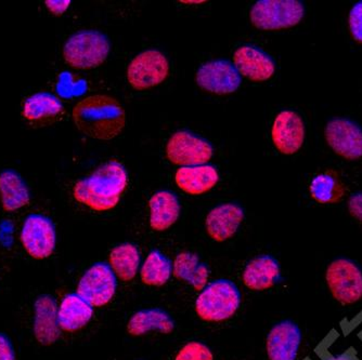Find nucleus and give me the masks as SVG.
Instances as JSON below:
<instances>
[{
	"label": "nucleus",
	"instance_id": "f257e3e1",
	"mask_svg": "<svg viewBox=\"0 0 362 360\" xmlns=\"http://www.w3.org/2000/svg\"><path fill=\"white\" fill-rule=\"evenodd\" d=\"M73 120L77 129L95 140L117 138L126 125L125 109L109 95H91L75 105Z\"/></svg>",
	"mask_w": 362,
	"mask_h": 360
},
{
	"label": "nucleus",
	"instance_id": "f03ea898",
	"mask_svg": "<svg viewBox=\"0 0 362 360\" xmlns=\"http://www.w3.org/2000/svg\"><path fill=\"white\" fill-rule=\"evenodd\" d=\"M127 184V171L123 164L111 160L99 167L88 178L79 180L73 188V195L88 208L105 212L117 207Z\"/></svg>",
	"mask_w": 362,
	"mask_h": 360
},
{
	"label": "nucleus",
	"instance_id": "7ed1b4c3",
	"mask_svg": "<svg viewBox=\"0 0 362 360\" xmlns=\"http://www.w3.org/2000/svg\"><path fill=\"white\" fill-rule=\"evenodd\" d=\"M241 294L231 280H214L206 284L195 302V312L202 320L219 323L231 318L239 310Z\"/></svg>",
	"mask_w": 362,
	"mask_h": 360
},
{
	"label": "nucleus",
	"instance_id": "20e7f679",
	"mask_svg": "<svg viewBox=\"0 0 362 360\" xmlns=\"http://www.w3.org/2000/svg\"><path fill=\"white\" fill-rule=\"evenodd\" d=\"M110 50L111 44L105 34L98 30H81L65 42L63 58L77 70H93L105 62Z\"/></svg>",
	"mask_w": 362,
	"mask_h": 360
},
{
	"label": "nucleus",
	"instance_id": "39448f33",
	"mask_svg": "<svg viewBox=\"0 0 362 360\" xmlns=\"http://www.w3.org/2000/svg\"><path fill=\"white\" fill-rule=\"evenodd\" d=\"M304 14L300 0H259L252 7L250 19L258 30H280L298 25Z\"/></svg>",
	"mask_w": 362,
	"mask_h": 360
},
{
	"label": "nucleus",
	"instance_id": "423d86ee",
	"mask_svg": "<svg viewBox=\"0 0 362 360\" xmlns=\"http://www.w3.org/2000/svg\"><path fill=\"white\" fill-rule=\"evenodd\" d=\"M333 298L343 305L355 304L362 299V270L349 259H337L325 274Z\"/></svg>",
	"mask_w": 362,
	"mask_h": 360
},
{
	"label": "nucleus",
	"instance_id": "0eeeda50",
	"mask_svg": "<svg viewBox=\"0 0 362 360\" xmlns=\"http://www.w3.org/2000/svg\"><path fill=\"white\" fill-rule=\"evenodd\" d=\"M170 75V62L158 50H146L138 54L128 65L127 79L135 90L154 88Z\"/></svg>",
	"mask_w": 362,
	"mask_h": 360
},
{
	"label": "nucleus",
	"instance_id": "6e6552de",
	"mask_svg": "<svg viewBox=\"0 0 362 360\" xmlns=\"http://www.w3.org/2000/svg\"><path fill=\"white\" fill-rule=\"evenodd\" d=\"M213 154V146L207 140L187 130L173 134L166 145L168 160L180 168L207 164Z\"/></svg>",
	"mask_w": 362,
	"mask_h": 360
},
{
	"label": "nucleus",
	"instance_id": "1a4fd4ad",
	"mask_svg": "<svg viewBox=\"0 0 362 360\" xmlns=\"http://www.w3.org/2000/svg\"><path fill=\"white\" fill-rule=\"evenodd\" d=\"M117 276L107 263H95L81 276L77 294L93 307H103L117 292Z\"/></svg>",
	"mask_w": 362,
	"mask_h": 360
},
{
	"label": "nucleus",
	"instance_id": "9d476101",
	"mask_svg": "<svg viewBox=\"0 0 362 360\" xmlns=\"http://www.w3.org/2000/svg\"><path fill=\"white\" fill-rule=\"evenodd\" d=\"M24 249L32 258L44 260L56 249V227L54 222L45 215H30L24 221L21 231Z\"/></svg>",
	"mask_w": 362,
	"mask_h": 360
},
{
	"label": "nucleus",
	"instance_id": "9b49d317",
	"mask_svg": "<svg viewBox=\"0 0 362 360\" xmlns=\"http://www.w3.org/2000/svg\"><path fill=\"white\" fill-rule=\"evenodd\" d=\"M197 85L214 95H226L235 92L241 85V75L233 63L213 60L204 63L195 75Z\"/></svg>",
	"mask_w": 362,
	"mask_h": 360
},
{
	"label": "nucleus",
	"instance_id": "f8f14e48",
	"mask_svg": "<svg viewBox=\"0 0 362 360\" xmlns=\"http://www.w3.org/2000/svg\"><path fill=\"white\" fill-rule=\"evenodd\" d=\"M325 140L330 148L345 160L362 157V129L347 118H333L325 127Z\"/></svg>",
	"mask_w": 362,
	"mask_h": 360
},
{
	"label": "nucleus",
	"instance_id": "ddd939ff",
	"mask_svg": "<svg viewBox=\"0 0 362 360\" xmlns=\"http://www.w3.org/2000/svg\"><path fill=\"white\" fill-rule=\"evenodd\" d=\"M233 64L240 75L254 83L269 80L276 72L274 59L265 51L251 44H244L235 50Z\"/></svg>",
	"mask_w": 362,
	"mask_h": 360
},
{
	"label": "nucleus",
	"instance_id": "4468645a",
	"mask_svg": "<svg viewBox=\"0 0 362 360\" xmlns=\"http://www.w3.org/2000/svg\"><path fill=\"white\" fill-rule=\"evenodd\" d=\"M272 138L279 152L284 155H293L304 143V121L295 112H281L274 119Z\"/></svg>",
	"mask_w": 362,
	"mask_h": 360
},
{
	"label": "nucleus",
	"instance_id": "2eb2a0df",
	"mask_svg": "<svg viewBox=\"0 0 362 360\" xmlns=\"http://www.w3.org/2000/svg\"><path fill=\"white\" fill-rule=\"evenodd\" d=\"M302 342L298 325L292 320L276 323L268 333L266 349L269 360H296Z\"/></svg>",
	"mask_w": 362,
	"mask_h": 360
},
{
	"label": "nucleus",
	"instance_id": "dca6fc26",
	"mask_svg": "<svg viewBox=\"0 0 362 360\" xmlns=\"http://www.w3.org/2000/svg\"><path fill=\"white\" fill-rule=\"evenodd\" d=\"M34 335L45 347L52 345L61 335L58 318V303L50 294H42L34 304Z\"/></svg>",
	"mask_w": 362,
	"mask_h": 360
},
{
	"label": "nucleus",
	"instance_id": "f3484780",
	"mask_svg": "<svg viewBox=\"0 0 362 360\" xmlns=\"http://www.w3.org/2000/svg\"><path fill=\"white\" fill-rule=\"evenodd\" d=\"M243 219L242 207L237 203H223L207 215L205 227L211 239L223 243L235 235Z\"/></svg>",
	"mask_w": 362,
	"mask_h": 360
},
{
	"label": "nucleus",
	"instance_id": "a211bd4d",
	"mask_svg": "<svg viewBox=\"0 0 362 360\" xmlns=\"http://www.w3.org/2000/svg\"><path fill=\"white\" fill-rule=\"evenodd\" d=\"M219 181L218 171L211 164L184 167L175 174V182L182 192L199 196L213 190Z\"/></svg>",
	"mask_w": 362,
	"mask_h": 360
},
{
	"label": "nucleus",
	"instance_id": "6ab92c4d",
	"mask_svg": "<svg viewBox=\"0 0 362 360\" xmlns=\"http://www.w3.org/2000/svg\"><path fill=\"white\" fill-rule=\"evenodd\" d=\"M242 280L245 287L253 291L272 289L280 280L279 262L268 254L256 256L244 268Z\"/></svg>",
	"mask_w": 362,
	"mask_h": 360
},
{
	"label": "nucleus",
	"instance_id": "aec40b11",
	"mask_svg": "<svg viewBox=\"0 0 362 360\" xmlns=\"http://www.w3.org/2000/svg\"><path fill=\"white\" fill-rule=\"evenodd\" d=\"M64 114L62 102L49 92H37L25 100L22 115L33 124L54 123Z\"/></svg>",
	"mask_w": 362,
	"mask_h": 360
},
{
	"label": "nucleus",
	"instance_id": "412c9836",
	"mask_svg": "<svg viewBox=\"0 0 362 360\" xmlns=\"http://www.w3.org/2000/svg\"><path fill=\"white\" fill-rule=\"evenodd\" d=\"M93 315V307L77 294L65 296L58 311L61 330L75 332L84 328Z\"/></svg>",
	"mask_w": 362,
	"mask_h": 360
},
{
	"label": "nucleus",
	"instance_id": "4be33fe9",
	"mask_svg": "<svg viewBox=\"0 0 362 360\" xmlns=\"http://www.w3.org/2000/svg\"><path fill=\"white\" fill-rule=\"evenodd\" d=\"M150 227L153 231L164 232L172 227L180 215V203L174 193L160 191L149 201Z\"/></svg>",
	"mask_w": 362,
	"mask_h": 360
},
{
	"label": "nucleus",
	"instance_id": "5701e85b",
	"mask_svg": "<svg viewBox=\"0 0 362 360\" xmlns=\"http://www.w3.org/2000/svg\"><path fill=\"white\" fill-rule=\"evenodd\" d=\"M156 330L164 335H170L175 330L174 319L160 308L139 311L128 321L127 331L133 337H140Z\"/></svg>",
	"mask_w": 362,
	"mask_h": 360
},
{
	"label": "nucleus",
	"instance_id": "b1692460",
	"mask_svg": "<svg viewBox=\"0 0 362 360\" xmlns=\"http://www.w3.org/2000/svg\"><path fill=\"white\" fill-rule=\"evenodd\" d=\"M173 275L176 280L191 284L195 291H202L209 280V268L200 261L197 254L181 252L175 258Z\"/></svg>",
	"mask_w": 362,
	"mask_h": 360
},
{
	"label": "nucleus",
	"instance_id": "393cba45",
	"mask_svg": "<svg viewBox=\"0 0 362 360\" xmlns=\"http://www.w3.org/2000/svg\"><path fill=\"white\" fill-rule=\"evenodd\" d=\"M30 191L16 171L7 169L0 174V200L6 211H16L30 203Z\"/></svg>",
	"mask_w": 362,
	"mask_h": 360
},
{
	"label": "nucleus",
	"instance_id": "a878e982",
	"mask_svg": "<svg viewBox=\"0 0 362 360\" xmlns=\"http://www.w3.org/2000/svg\"><path fill=\"white\" fill-rule=\"evenodd\" d=\"M110 264L114 274L123 280L132 282L136 277L140 264V252L133 244H122L110 253Z\"/></svg>",
	"mask_w": 362,
	"mask_h": 360
},
{
	"label": "nucleus",
	"instance_id": "bb28decb",
	"mask_svg": "<svg viewBox=\"0 0 362 360\" xmlns=\"http://www.w3.org/2000/svg\"><path fill=\"white\" fill-rule=\"evenodd\" d=\"M172 274V262L158 250L150 252L140 272L142 282L152 287L164 286Z\"/></svg>",
	"mask_w": 362,
	"mask_h": 360
},
{
	"label": "nucleus",
	"instance_id": "cd10ccee",
	"mask_svg": "<svg viewBox=\"0 0 362 360\" xmlns=\"http://www.w3.org/2000/svg\"><path fill=\"white\" fill-rule=\"evenodd\" d=\"M311 196L320 203H335L341 200L344 187L335 176L323 174L316 176L310 184Z\"/></svg>",
	"mask_w": 362,
	"mask_h": 360
},
{
	"label": "nucleus",
	"instance_id": "c85d7f7f",
	"mask_svg": "<svg viewBox=\"0 0 362 360\" xmlns=\"http://www.w3.org/2000/svg\"><path fill=\"white\" fill-rule=\"evenodd\" d=\"M175 360H214V355L204 343L193 341L178 352Z\"/></svg>",
	"mask_w": 362,
	"mask_h": 360
},
{
	"label": "nucleus",
	"instance_id": "c756f323",
	"mask_svg": "<svg viewBox=\"0 0 362 360\" xmlns=\"http://www.w3.org/2000/svg\"><path fill=\"white\" fill-rule=\"evenodd\" d=\"M349 23L354 40L362 44V0L351 8Z\"/></svg>",
	"mask_w": 362,
	"mask_h": 360
},
{
	"label": "nucleus",
	"instance_id": "7c9ffc66",
	"mask_svg": "<svg viewBox=\"0 0 362 360\" xmlns=\"http://www.w3.org/2000/svg\"><path fill=\"white\" fill-rule=\"evenodd\" d=\"M0 360H16L13 345L11 340L5 335L0 332Z\"/></svg>",
	"mask_w": 362,
	"mask_h": 360
},
{
	"label": "nucleus",
	"instance_id": "2f4dec72",
	"mask_svg": "<svg viewBox=\"0 0 362 360\" xmlns=\"http://www.w3.org/2000/svg\"><path fill=\"white\" fill-rule=\"evenodd\" d=\"M349 210L354 217L362 222V193L351 195L349 200Z\"/></svg>",
	"mask_w": 362,
	"mask_h": 360
},
{
	"label": "nucleus",
	"instance_id": "473e14b6",
	"mask_svg": "<svg viewBox=\"0 0 362 360\" xmlns=\"http://www.w3.org/2000/svg\"><path fill=\"white\" fill-rule=\"evenodd\" d=\"M47 9L54 16H62L70 7V0H47L45 1Z\"/></svg>",
	"mask_w": 362,
	"mask_h": 360
},
{
	"label": "nucleus",
	"instance_id": "72a5a7b5",
	"mask_svg": "<svg viewBox=\"0 0 362 360\" xmlns=\"http://www.w3.org/2000/svg\"><path fill=\"white\" fill-rule=\"evenodd\" d=\"M181 3H182V4H197V5H199V4H203V3H205V1H181Z\"/></svg>",
	"mask_w": 362,
	"mask_h": 360
},
{
	"label": "nucleus",
	"instance_id": "f704fd0d",
	"mask_svg": "<svg viewBox=\"0 0 362 360\" xmlns=\"http://www.w3.org/2000/svg\"><path fill=\"white\" fill-rule=\"evenodd\" d=\"M327 360H347L346 358H344V357H333V358H330V359H327Z\"/></svg>",
	"mask_w": 362,
	"mask_h": 360
}]
</instances>
